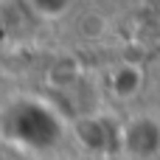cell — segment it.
I'll use <instances>...</instances> for the list:
<instances>
[{
	"instance_id": "cell-1",
	"label": "cell",
	"mask_w": 160,
	"mask_h": 160,
	"mask_svg": "<svg viewBox=\"0 0 160 160\" xmlns=\"http://www.w3.org/2000/svg\"><path fill=\"white\" fill-rule=\"evenodd\" d=\"M141 90V70L135 68H118L112 73V93L121 98H129Z\"/></svg>"
},
{
	"instance_id": "cell-2",
	"label": "cell",
	"mask_w": 160,
	"mask_h": 160,
	"mask_svg": "<svg viewBox=\"0 0 160 160\" xmlns=\"http://www.w3.org/2000/svg\"><path fill=\"white\" fill-rule=\"evenodd\" d=\"M104 28H107V22H104V17H98V14H84L82 17V34L84 37H101L104 34Z\"/></svg>"
},
{
	"instance_id": "cell-3",
	"label": "cell",
	"mask_w": 160,
	"mask_h": 160,
	"mask_svg": "<svg viewBox=\"0 0 160 160\" xmlns=\"http://www.w3.org/2000/svg\"><path fill=\"white\" fill-rule=\"evenodd\" d=\"M149 3H152V6H160V0H149Z\"/></svg>"
}]
</instances>
